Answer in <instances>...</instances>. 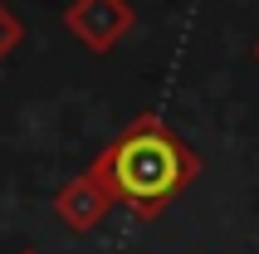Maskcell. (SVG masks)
Instances as JSON below:
<instances>
[{
  "mask_svg": "<svg viewBox=\"0 0 259 254\" xmlns=\"http://www.w3.org/2000/svg\"><path fill=\"white\" fill-rule=\"evenodd\" d=\"M196 176V156L181 147V142L157 122V117H142L132 122L122 137L103 152V161L93 166V181L108 191L113 200L132 205L137 215H161L166 200H176Z\"/></svg>",
  "mask_w": 259,
  "mask_h": 254,
  "instance_id": "obj_1",
  "label": "cell"
},
{
  "mask_svg": "<svg viewBox=\"0 0 259 254\" xmlns=\"http://www.w3.org/2000/svg\"><path fill=\"white\" fill-rule=\"evenodd\" d=\"M108 200H113V196H108V191H103V186L88 176V181L69 186V191L59 196V210H64V220H69V225L88 230V225H93V220L103 215V205H108Z\"/></svg>",
  "mask_w": 259,
  "mask_h": 254,
  "instance_id": "obj_2",
  "label": "cell"
},
{
  "mask_svg": "<svg viewBox=\"0 0 259 254\" xmlns=\"http://www.w3.org/2000/svg\"><path fill=\"white\" fill-rule=\"evenodd\" d=\"M15 44H20V25H15V15L5 10V5H0V59L10 54Z\"/></svg>",
  "mask_w": 259,
  "mask_h": 254,
  "instance_id": "obj_3",
  "label": "cell"
}]
</instances>
